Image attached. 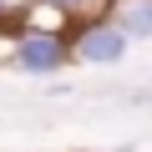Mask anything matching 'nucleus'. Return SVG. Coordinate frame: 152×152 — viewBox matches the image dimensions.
Here are the masks:
<instances>
[{
  "label": "nucleus",
  "mask_w": 152,
  "mask_h": 152,
  "mask_svg": "<svg viewBox=\"0 0 152 152\" xmlns=\"http://www.w3.org/2000/svg\"><path fill=\"white\" fill-rule=\"evenodd\" d=\"M66 41L56 36V31H20L15 41H10V61H15V71H26V76H51V71H61L66 66Z\"/></svg>",
  "instance_id": "f257e3e1"
},
{
  "label": "nucleus",
  "mask_w": 152,
  "mask_h": 152,
  "mask_svg": "<svg viewBox=\"0 0 152 152\" xmlns=\"http://www.w3.org/2000/svg\"><path fill=\"white\" fill-rule=\"evenodd\" d=\"M66 51H71L76 61H86V66H117V61L127 56V36H122L117 20H96V26H86L81 36H76Z\"/></svg>",
  "instance_id": "f03ea898"
},
{
  "label": "nucleus",
  "mask_w": 152,
  "mask_h": 152,
  "mask_svg": "<svg viewBox=\"0 0 152 152\" xmlns=\"http://www.w3.org/2000/svg\"><path fill=\"white\" fill-rule=\"evenodd\" d=\"M117 26H122V36L132 41H147L152 36V0H127V5H122V15H117Z\"/></svg>",
  "instance_id": "7ed1b4c3"
},
{
  "label": "nucleus",
  "mask_w": 152,
  "mask_h": 152,
  "mask_svg": "<svg viewBox=\"0 0 152 152\" xmlns=\"http://www.w3.org/2000/svg\"><path fill=\"white\" fill-rule=\"evenodd\" d=\"M46 5H56V10H81V5H91V0H46Z\"/></svg>",
  "instance_id": "20e7f679"
},
{
  "label": "nucleus",
  "mask_w": 152,
  "mask_h": 152,
  "mask_svg": "<svg viewBox=\"0 0 152 152\" xmlns=\"http://www.w3.org/2000/svg\"><path fill=\"white\" fill-rule=\"evenodd\" d=\"M5 5H10V0H0V10H5Z\"/></svg>",
  "instance_id": "39448f33"
}]
</instances>
